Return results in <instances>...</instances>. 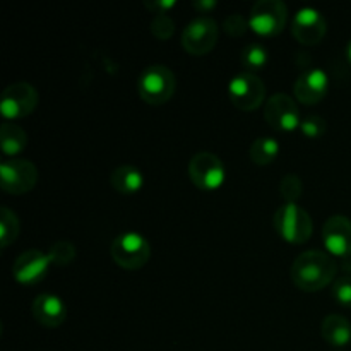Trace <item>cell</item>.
<instances>
[{
  "instance_id": "6da1fadb",
  "label": "cell",
  "mask_w": 351,
  "mask_h": 351,
  "mask_svg": "<svg viewBox=\"0 0 351 351\" xmlns=\"http://www.w3.org/2000/svg\"><path fill=\"white\" fill-rule=\"evenodd\" d=\"M336 273V261L321 250L302 252L291 266V280L304 291L322 290L335 280Z\"/></svg>"
},
{
  "instance_id": "7a4b0ae2",
  "label": "cell",
  "mask_w": 351,
  "mask_h": 351,
  "mask_svg": "<svg viewBox=\"0 0 351 351\" xmlns=\"http://www.w3.org/2000/svg\"><path fill=\"white\" fill-rule=\"evenodd\" d=\"M175 89H177V79L167 65H151L144 69L137 81V93L141 99L154 106L170 101Z\"/></svg>"
},
{
  "instance_id": "3957f363",
  "label": "cell",
  "mask_w": 351,
  "mask_h": 351,
  "mask_svg": "<svg viewBox=\"0 0 351 351\" xmlns=\"http://www.w3.org/2000/svg\"><path fill=\"white\" fill-rule=\"evenodd\" d=\"M273 225L281 239L290 243H305L312 237V228H314L311 215L302 206L288 204V202L276 209Z\"/></svg>"
},
{
  "instance_id": "277c9868",
  "label": "cell",
  "mask_w": 351,
  "mask_h": 351,
  "mask_svg": "<svg viewBox=\"0 0 351 351\" xmlns=\"http://www.w3.org/2000/svg\"><path fill=\"white\" fill-rule=\"evenodd\" d=\"M110 254L115 264L127 271H136L146 266L151 257V245L141 233H120L110 247Z\"/></svg>"
},
{
  "instance_id": "5b68a950",
  "label": "cell",
  "mask_w": 351,
  "mask_h": 351,
  "mask_svg": "<svg viewBox=\"0 0 351 351\" xmlns=\"http://www.w3.org/2000/svg\"><path fill=\"white\" fill-rule=\"evenodd\" d=\"M226 170L219 156L209 151H199L189 161V178L204 192L216 191L223 185Z\"/></svg>"
},
{
  "instance_id": "8992f818",
  "label": "cell",
  "mask_w": 351,
  "mask_h": 351,
  "mask_svg": "<svg viewBox=\"0 0 351 351\" xmlns=\"http://www.w3.org/2000/svg\"><path fill=\"white\" fill-rule=\"evenodd\" d=\"M288 9L281 0H259L249 14V24L261 36H276L285 29Z\"/></svg>"
},
{
  "instance_id": "52a82bcc",
  "label": "cell",
  "mask_w": 351,
  "mask_h": 351,
  "mask_svg": "<svg viewBox=\"0 0 351 351\" xmlns=\"http://www.w3.org/2000/svg\"><path fill=\"white\" fill-rule=\"evenodd\" d=\"M40 96L26 81H17L7 86L0 98V112L7 120L24 119L36 110Z\"/></svg>"
},
{
  "instance_id": "ba28073f",
  "label": "cell",
  "mask_w": 351,
  "mask_h": 351,
  "mask_svg": "<svg viewBox=\"0 0 351 351\" xmlns=\"http://www.w3.org/2000/svg\"><path fill=\"white\" fill-rule=\"evenodd\" d=\"M228 95L233 106L242 112H254L266 99V86L259 75L240 72L230 81Z\"/></svg>"
},
{
  "instance_id": "9c48e42d",
  "label": "cell",
  "mask_w": 351,
  "mask_h": 351,
  "mask_svg": "<svg viewBox=\"0 0 351 351\" xmlns=\"http://www.w3.org/2000/svg\"><path fill=\"white\" fill-rule=\"evenodd\" d=\"M218 36L219 27L216 21L208 16H199L192 19L182 31V47L191 55L201 57L216 47Z\"/></svg>"
},
{
  "instance_id": "30bf717a",
  "label": "cell",
  "mask_w": 351,
  "mask_h": 351,
  "mask_svg": "<svg viewBox=\"0 0 351 351\" xmlns=\"http://www.w3.org/2000/svg\"><path fill=\"white\" fill-rule=\"evenodd\" d=\"M38 182V168L33 161L12 158L0 165V187L7 194L21 195L33 191Z\"/></svg>"
},
{
  "instance_id": "8fae6325",
  "label": "cell",
  "mask_w": 351,
  "mask_h": 351,
  "mask_svg": "<svg viewBox=\"0 0 351 351\" xmlns=\"http://www.w3.org/2000/svg\"><path fill=\"white\" fill-rule=\"evenodd\" d=\"M264 119L271 127L281 132H291L298 129L302 122L298 105L285 93H276L267 99L264 105Z\"/></svg>"
},
{
  "instance_id": "7c38bea8",
  "label": "cell",
  "mask_w": 351,
  "mask_h": 351,
  "mask_svg": "<svg viewBox=\"0 0 351 351\" xmlns=\"http://www.w3.org/2000/svg\"><path fill=\"white\" fill-rule=\"evenodd\" d=\"M328 31L324 16L314 7H304L295 14L291 21V33L295 40L302 45H317Z\"/></svg>"
},
{
  "instance_id": "4fadbf2b",
  "label": "cell",
  "mask_w": 351,
  "mask_h": 351,
  "mask_svg": "<svg viewBox=\"0 0 351 351\" xmlns=\"http://www.w3.org/2000/svg\"><path fill=\"white\" fill-rule=\"evenodd\" d=\"M51 263L43 250L31 249L21 254L12 266V274L21 285H38L48 274Z\"/></svg>"
},
{
  "instance_id": "5bb4252c",
  "label": "cell",
  "mask_w": 351,
  "mask_h": 351,
  "mask_svg": "<svg viewBox=\"0 0 351 351\" xmlns=\"http://www.w3.org/2000/svg\"><path fill=\"white\" fill-rule=\"evenodd\" d=\"M329 91V77L322 69H308L302 72L293 86L297 99L304 105H317Z\"/></svg>"
},
{
  "instance_id": "9a60e30c",
  "label": "cell",
  "mask_w": 351,
  "mask_h": 351,
  "mask_svg": "<svg viewBox=\"0 0 351 351\" xmlns=\"http://www.w3.org/2000/svg\"><path fill=\"white\" fill-rule=\"evenodd\" d=\"M322 240L332 256L348 257L351 254V219L346 216H331L322 226Z\"/></svg>"
},
{
  "instance_id": "2e32d148",
  "label": "cell",
  "mask_w": 351,
  "mask_h": 351,
  "mask_svg": "<svg viewBox=\"0 0 351 351\" xmlns=\"http://www.w3.org/2000/svg\"><path fill=\"white\" fill-rule=\"evenodd\" d=\"M31 312H33V317L36 319L38 324L48 329L58 328L67 319L65 304L62 302V298L51 293L38 295L31 305Z\"/></svg>"
},
{
  "instance_id": "e0dca14e",
  "label": "cell",
  "mask_w": 351,
  "mask_h": 351,
  "mask_svg": "<svg viewBox=\"0 0 351 351\" xmlns=\"http://www.w3.org/2000/svg\"><path fill=\"white\" fill-rule=\"evenodd\" d=\"M144 177L139 168L134 165H120L110 175V185L115 189L119 194L132 195L143 189Z\"/></svg>"
},
{
  "instance_id": "ac0fdd59",
  "label": "cell",
  "mask_w": 351,
  "mask_h": 351,
  "mask_svg": "<svg viewBox=\"0 0 351 351\" xmlns=\"http://www.w3.org/2000/svg\"><path fill=\"white\" fill-rule=\"evenodd\" d=\"M322 338L332 346H346L351 341V324L339 314H329L322 321Z\"/></svg>"
},
{
  "instance_id": "d6986e66",
  "label": "cell",
  "mask_w": 351,
  "mask_h": 351,
  "mask_svg": "<svg viewBox=\"0 0 351 351\" xmlns=\"http://www.w3.org/2000/svg\"><path fill=\"white\" fill-rule=\"evenodd\" d=\"M0 144H2L3 154L16 156L23 153L24 147L27 146V134L17 123L3 122L0 125Z\"/></svg>"
},
{
  "instance_id": "ffe728a7",
  "label": "cell",
  "mask_w": 351,
  "mask_h": 351,
  "mask_svg": "<svg viewBox=\"0 0 351 351\" xmlns=\"http://www.w3.org/2000/svg\"><path fill=\"white\" fill-rule=\"evenodd\" d=\"M278 153H280V143L274 137L263 136L254 141L252 146H250L249 156L256 165L266 167V165L273 163L276 160Z\"/></svg>"
},
{
  "instance_id": "44dd1931",
  "label": "cell",
  "mask_w": 351,
  "mask_h": 351,
  "mask_svg": "<svg viewBox=\"0 0 351 351\" xmlns=\"http://www.w3.org/2000/svg\"><path fill=\"white\" fill-rule=\"evenodd\" d=\"M19 230L21 225L16 213L7 206H2L0 208V245H2V249L16 242V239L19 237Z\"/></svg>"
},
{
  "instance_id": "7402d4cb",
  "label": "cell",
  "mask_w": 351,
  "mask_h": 351,
  "mask_svg": "<svg viewBox=\"0 0 351 351\" xmlns=\"http://www.w3.org/2000/svg\"><path fill=\"white\" fill-rule=\"evenodd\" d=\"M267 64V50L261 43H249L242 51V65L245 72H254L264 69Z\"/></svg>"
},
{
  "instance_id": "603a6c76",
  "label": "cell",
  "mask_w": 351,
  "mask_h": 351,
  "mask_svg": "<svg viewBox=\"0 0 351 351\" xmlns=\"http://www.w3.org/2000/svg\"><path fill=\"white\" fill-rule=\"evenodd\" d=\"M280 192L285 202H288V204H297L298 199L304 195V182L295 173L285 175L280 182Z\"/></svg>"
},
{
  "instance_id": "cb8c5ba5",
  "label": "cell",
  "mask_w": 351,
  "mask_h": 351,
  "mask_svg": "<svg viewBox=\"0 0 351 351\" xmlns=\"http://www.w3.org/2000/svg\"><path fill=\"white\" fill-rule=\"evenodd\" d=\"M47 254L53 266H67V264H71L75 259V247L72 242L60 240V242H55L47 250Z\"/></svg>"
},
{
  "instance_id": "d4e9b609",
  "label": "cell",
  "mask_w": 351,
  "mask_h": 351,
  "mask_svg": "<svg viewBox=\"0 0 351 351\" xmlns=\"http://www.w3.org/2000/svg\"><path fill=\"white\" fill-rule=\"evenodd\" d=\"M149 31L154 38H158V40H170L175 33L173 19H171L168 14H154L149 24Z\"/></svg>"
},
{
  "instance_id": "484cf974",
  "label": "cell",
  "mask_w": 351,
  "mask_h": 351,
  "mask_svg": "<svg viewBox=\"0 0 351 351\" xmlns=\"http://www.w3.org/2000/svg\"><path fill=\"white\" fill-rule=\"evenodd\" d=\"M300 130L305 137H308V139H319V137L324 136L326 130H328V122H326L324 117L314 115V113H312V115H307L302 119Z\"/></svg>"
},
{
  "instance_id": "4316f807",
  "label": "cell",
  "mask_w": 351,
  "mask_h": 351,
  "mask_svg": "<svg viewBox=\"0 0 351 351\" xmlns=\"http://www.w3.org/2000/svg\"><path fill=\"white\" fill-rule=\"evenodd\" d=\"M249 27V17H245L243 14H230L223 23V29L228 36H243Z\"/></svg>"
},
{
  "instance_id": "83f0119b",
  "label": "cell",
  "mask_w": 351,
  "mask_h": 351,
  "mask_svg": "<svg viewBox=\"0 0 351 351\" xmlns=\"http://www.w3.org/2000/svg\"><path fill=\"white\" fill-rule=\"evenodd\" d=\"M332 297L343 307H351V276H341L335 281Z\"/></svg>"
},
{
  "instance_id": "f1b7e54d",
  "label": "cell",
  "mask_w": 351,
  "mask_h": 351,
  "mask_svg": "<svg viewBox=\"0 0 351 351\" xmlns=\"http://www.w3.org/2000/svg\"><path fill=\"white\" fill-rule=\"evenodd\" d=\"M144 5H146V9L153 10L154 14H168V10L173 9L177 3L173 2V0H156V2H144Z\"/></svg>"
},
{
  "instance_id": "f546056e",
  "label": "cell",
  "mask_w": 351,
  "mask_h": 351,
  "mask_svg": "<svg viewBox=\"0 0 351 351\" xmlns=\"http://www.w3.org/2000/svg\"><path fill=\"white\" fill-rule=\"evenodd\" d=\"M192 7H194L199 14H208L209 10L215 9L216 2L215 0H195V2L192 3Z\"/></svg>"
},
{
  "instance_id": "4dcf8cb0",
  "label": "cell",
  "mask_w": 351,
  "mask_h": 351,
  "mask_svg": "<svg viewBox=\"0 0 351 351\" xmlns=\"http://www.w3.org/2000/svg\"><path fill=\"white\" fill-rule=\"evenodd\" d=\"M346 53H348V60H350V64H351V41L348 43V50H346Z\"/></svg>"
}]
</instances>
